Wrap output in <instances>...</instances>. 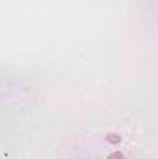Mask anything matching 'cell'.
I'll list each match as a JSON object with an SVG mask.
<instances>
[{"label": "cell", "instance_id": "1", "mask_svg": "<svg viewBox=\"0 0 158 159\" xmlns=\"http://www.w3.org/2000/svg\"><path fill=\"white\" fill-rule=\"evenodd\" d=\"M106 139H108V143H110V144H117L119 141H121V137H119L117 133H108V135H106Z\"/></svg>", "mask_w": 158, "mask_h": 159}, {"label": "cell", "instance_id": "2", "mask_svg": "<svg viewBox=\"0 0 158 159\" xmlns=\"http://www.w3.org/2000/svg\"><path fill=\"white\" fill-rule=\"evenodd\" d=\"M108 159H123V154H121V152H114Z\"/></svg>", "mask_w": 158, "mask_h": 159}]
</instances>
